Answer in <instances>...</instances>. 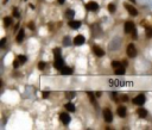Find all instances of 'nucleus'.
I'll return each instance as SVG.
<instances>
[{
    "mask_svg": "<svg viewBox=\"0 0 152 130\" xmlns=\"http://www.w3.org/2000/svg\"><path fill=\"white\" fill-rule=\"evenodd\" d=\"M145 100H146V98H145L144 94H138L137 97L133 98V103L137 104V105H143L144 103H145Z\"/></svg>",
    "mask_w": 152,
    "mask_h": 130,
    "instance_id": "nucleus-1",
    "label": "nucleus"
},
{
    "mask_svg": "<svg viewBox=\"0 0 152 130\" xmlns=\"http://www.w3.org/2000/svg\"><path fill=\"white\" fill-rule=\"evenodd\" d=\"M127 55L130 56V57H135L137 55V49H135V47L133 44H130V46L127 47Z\"/></svg>",
    "mask_w": 152,
    "mask_h": 130,
    "instance_id": "nucleus-2",
    "label": "nucleus"
},
{
    "mask_svg": "<svg viewBox=\"0 0 152 130\" xmlns=\"http://www.w3.org/2000/svg\"><path fill=\"white\" fill-rule=\"evenodd\" d=\"M60 118H61V121H62L63 124H69L70 123V116L67 113V112H63V113H61L60 115Z\"/></svg>",
    "mask_w": 152,
    "mask_h": 130,
    "instance_id": "nucleus-3",
    "label": "nucleus"
},
{
    "mask_svg": "<svg viewBox=\"0 0 152 130\" xmlns=\"http://www.w3.org/2000/svg\"><path fill=\"white\" fill-rule=\"evenodd\" d=\"M103 118H105V121L106 122H112L113 121V115H112V112L109 109H106L105 111H103Z\"/></svg>",
    "mask_w": 152,
    "mask_h": 130,
    "instance_id": "nucleus-4",
    "label": "nucleus"
},
{
    "mask_svg": "<svg viewBox=\"0 0 152 130\" xmlns=\"http://www.w3.org/2000/svg\"><path fill=\"white\" fill-rule=\"evenodd\" d=\"M125 7H126V10H127V11H128V13H130V14H131V16H137V14H138V11H137V10L134 9L133 6H132V5H128V4H125Z\"/></svg>",
    "mask_w": 152,
    "mask_h": 130,
    "instance_id": "nucleus-5",
    "label": "nucleus"
},
{
    "mask_svg": "<svg viewBox=\"0 0 152 130\" xmlns=\"http://www.w3.org/2000/svg\"><path fill=\"white\" fill-rule=\"evenodd\" d=\"M54 67L56 68V69H60V71H61L63 67H64V66H63V60L61 59V57H58V59H55Z\"/></svg>",
    "mask_w": 152,
    "mask_h": 130,
    "instance_id": "nucleus-6",
    "label": "nucleus"
},
{
    "mask_svg": "<svg viewBox=\"0 0 152 130\" xmlns=\"http://www.w3.org/2000/svg\"><path fill=\"white\" fill-rule=\"evenodd\" d=\"M83 43H84V37H83L82 35L76 36L75 39H74V44H75V46H82Z\"/></svg>",
    "mask_w": 152,
    "mask_h": 130,
    "instance_id": "nucleus-7",
    "label": "nucleus"
},
{
    "mask_svg": "<svg viewBox=\"0 0 152 130\" xmlns=\"http://www.w3.org/2000/svg\"><path fill=\"white\" fill-rule=\"evenodd\" d=\"M134 29V24L132 22H126L125 24V32L126 34H130V32H132Z\"/></svg>",
    "mask_w": 152,
    "mask_h": 130,
    "instance_id": "nucleus-8",
    "label": "nucleus"
},
{
    "mask_svg": "<svg viewBox=\"0 0 152 130\" xmlns=\"http://www.w3.org/2000/svg\"><path fill=\"white\" fill-rule=\"evenodd\" d=\"M87 9L89 10V11H96V10L99 9L98 2H95V1H89V2L87 4Z\"/></svg>",
    "mask_w": 152,
    "mask_h": 130,
    "instance_id": "nucleus-9",
    "label": "nucleus"
},
{
    "mask_svg": "<svg viewBox=\"0 0 152 130\" xmlns=\"http://www.w3.org/2000/svg\"><path fill=\"white\" fill-rule=\"evenodd\" d=\"M93 51H94V54L96 56H99V57L105 55V51H103L101 48H99V47H94V48H93Z\"/></svg>",
    "mask_w": 152,
    "mask_h": 130,
    "instance_id": "nucleus-10",
    "label": "nucleus"
},
{
    "mask_svg": "<svg viewBox=\"0 0 152 130\" xmlns=\"http://www.w3.org/2000/svg\"><path fill=\"white\" fill-rule=\"evenodd\" d=\"M69 25H70L71 29H79L81 26V22H79V20H70Z\"/></svg>",
    "mask_w": 152,
    "mask_h": 130,
    "instance_id": "nucleus-11",
    "label": "nucleus"
},
{
    "mask_svg": "<svg viewBox=\"0 0 152 130\" xmlns=\"http://www.w3.org/2000/svg\"><path fill=\"white\" fill-rule=\"evenodd\" d=\"M118 115L120 117H125L126 116V107L125 106H119L118 107Z\"/></svg>",
    "mask_w": 152,
    "mask_h": 130,
    "instance_id": "nucleus-12",
    "label": "nucleus"
},
{
    "mask_svg": "<svg viewBox=\"0 0 152 130\" xmlns=\"http://www.w3.org/2000/svg\"><path fill=\"white\" fill-rule=\"evenodd\" d=\"M61 72H62L63 75H70L72 73L71 68H69V67H63L62 69H61Z\"/></svg>",
    "mask_w": 152,
    "mask_h": 130,
    "instance_id": "nucleus-13",
    "label": "nucleus"
},
{
    "mask_svg": "<svg viewBox=\"0 0 152 130\" xmlns=\"http://www.w3.org/2000/svg\"><path fill=\"white\" fill-rule=\"evenodd\" d=\"M65 109H67L68 111H70V112L75 111V106H74L72 103H67V104H65Z\"/></svg>",
    "mask_w": 152,
    "mask_h": 130,
    "instance_id": "nucleus-14",
    "label": "nucleus"
},
{
    "mask_svg": "<svg viewBox=\"0 0 152 130\" xmlns=\"http://www.w3.org/2000/svg\"><path fill=\"white\" fill-rule=\"evenodd\" d=\"M147 115V111L144 109V107H140V109H138V116L139 117H145Z\"/></svg>",
    "mask_w": 152,
    "mask_h": 130,
    "instance_id": "nucleus-15",
    "label": "nucleus"
},
{
    "mask_svg": "<svg viewBox=\"0 0 152 130\" xmlns=\"http://www.w3.org/2000/svg\"><path fill=\"white\" fill-rule=\"evenodd\" d=\"M115 74L124 75V74H125V68H124V67H119V68H116V69H115Z\"/></svg>",
    "mask_w": 152,
    "mask_h": 130,
    "instance_id": "nucleus-16",
    "label": "nucleus"
},
{
    "mask_svg": "<svg viewBox=\"0 0 152 130\" xmlns=\"http://www.w3.org/2000/svg\"><path fill=\"white\" fill-rule=\"evenodd\" d=\"M23 38H24V30H20L16 39H17V42H21V41H23Z\"/></svg>",
    "mask_w": 152,
    "mask_h": 130,
    "instance_id": "nucleus-17",
    "label": "nucleus"
},
{
    "mask_svg": "<svg viewBox=\"0 0 152 130\" xmlns=\"http://www.w3.org/2000/svg\"><path fill=\"white\" fill-rule=\"evenodd\" d=\"M65 16H67V18H69V19H71L74 16H75V12L72 11V10H68L67 12H65Z\"/></svg>",
    "mask_w": 152,
    "mask_h": 130,
    "instance_id": "nucleus-18",
    "label": "nucleus"
},
{
    "mask_svg": "<svg viewBox=\"0 0 152 130\" xmlns=\"http://www.w3.org/2000/svg\"><path fill=\"white\" fill-rule=\"evenodd\" d=\"M54 54H55V59L61 57V49H60V48H56V49H54Z\"/></svg>",
    "mask_w": 152,
    "mask_h": 130,
    "instance_id": "nucleus-19",
    "label": "nucleus"
},
{
    "mask_svg": "<svg viewBox=\"0 0 152 130\" xmlns=\"http://www.w3.org/2000/svg\"><path fill=\"white\" fill-rule=\"evenodd\" d=\"M4 24H5V26H9L12 24V18H10V17H6V18L4 19Z\"/></svg>",
    "mask_w": 152,
    "mask_h": 130,
    "instance_id": "nucleus-20",
    "label": "nucleus"
},
{
    "mask_svg": "<svg viewBox=\"0 0 152 130\" xmlns=\"http://www.w3.org/2000/svg\"><path fill=\"white\" fill-rule=\"evenodd\" d=\"M112 67L116 69V68H119V67H122V65H121L120 62H118V61H113V62H112Z\"/></svg>",
    "mask_w": 152,
    "mask_h": 130,
    "instance_id": "nucleus-21",
    "label": "nucleus"
},
{
    "mask_svg": "<svg viewBox=\"0 0 152 130\" xmlns=\"http://www.w3.org/2000/svg\"><path fill=\"white\" fill-rule=\"evenodd\" d=\"M108 11H109V12H111V13H113V12H114V11H115V5H114V4H112V2H111V4H109V5H108Z\"/></svg>",
    "mask_w": 152,
    "mask_h": 130,
    "instance_id": "nucleus-22",
    "label": "nucleus"
},
{
    "mask_svg": "<svg viewBox=\"0 0 152 130\" xmlns=\"http://www.w3.org/2000/svg\"><path fill=\"white\" fill-rule=\"evenodd\" d=\"M146 36L152 37V28H150V26H146Z\"/></svg>",
    "mask_w": 152,
    "mask_h": 130,
    "instance_id": "nucleus-23",
    "label": "nucleus"
},
{
    "mask_svg": "<svg viewBox=\"0 0 152 130\" xmlns=\"http://www.w3.org/2000/svg\"><path fill=\"white\" fill-rule=\"evenodd\" d=\"M87 94H88V97H89L90 102H91L93 104H94V103H95V97H94V94H93L91 92H87Z\"/></svg>",
    "mask_w": 152,
    "mask_h": 130,
    "instance_id": "nucleus-24",
    "label": "nucleus"
},
{
    "mask_svg": "<svg viewBox=\"0 0 152 130\" xmlns=\"http://www.w3.org/2000/svg\"><path fill=\"white\" fill-rule=\"evenodd\" d=\"M65 97H67L68 99H72V98L75 97V93L74 92H67L65 93Z\"/></svg>",
    "mask_w": 152,
    "mask_h": 130,
    "instance_id": "nucleus-25",
    "label": "nucleus"
},
{
    "mask_svg": "<svg viewBox=\"0 0 152 130\" xmlns=\"http://www.w3.org/2000/svg\"><path fill=\"white\" fill-rule=\"evenodd\" d=\"M18 60L20 61V63H25V62H26V57H25L24 55H20L18 57Z\"/></svg>",
    "mask_w": 152,
    "mask_h": 130,
    "instance_id": "nucleus-26",
    "label": "nucleus"
},
{
    "mask_svg": "<svg viewBox=\"0 0 152 130\" xmlns=\"http://www.w3.org/2000/svg\"><path fill=\"white\" fill-rule=\"evenodd\" d=\"M63 43H64V46H70V38L65 37L64 39H63Z\"/></svg>",
    "mask_w": 152,
    "mask_h": 130,
    "instance_id": "nucleus-27",
    "label": "nucleus"
},
{
    "mask_svg": "<svg viewBox=\"0 0 152 130\" xmlns=\"http://www.w3.org/2000/svg\"><path fill=\"white\" fill-rule=\"evenodd\" d=\"M13 16L16 17V18H19V11H18V9H13Z\"/></svg>",
    "mask_w": 152,
    "mask_h": 130,
    "instance_id": "nucleus-28",
    "label": "nucleus"
},
{
    "mask_svg": "<svg viewBox=\"0 0 152 130\" xmlns=\"http://www.w3.org/2000/svg\"><path fill=\"white\" fill-rule=\"evenodd\" d=\"M19 65H21V63H20V61H19L18 59H17V60H14V62H13V67H14V68H18Z\"/></svg>",
    "mask_w": 152,
    "mask_h": 130,
    "instance_id": "nucleus-29",
    "label": "nucleus"
},
{
    "mask_svg": "<svg viewBox=\"0 0 152 130\" xmlns=\"http://www.w3.org/2000/svg\"><path fill=\"white\" fill-rule=\"evenodd\" d=\"M44 67H45L44 62H39V63H38V68H39V69H44Z\"/></svg>",
    "mask_w": 152,
    "mask_h": 130,
    "instance_id": "nucleus-30",
    "label": "nucleus"
},
{
    "mask_svg": "<svg viewBox=\"0 0 152 130\" xmlns=\"http://www.w3.org/2000/svg\"><path fill=\"white\" fill-rule=\"evenodd\" d=\"M132 37H133L134 39L138 37V36H137V30H135V28H134V29H133V31H132Z\"/></svg>",
    "mask_w": 152,
    "mask_h": 130,
    "instance_id": "nucleus-31",
    "label": "nucleus"
},
{
    "mask_svg": "<svg viewBox=\"0 0 152 130\" xmlns=\"http://www.w3.org/2000/svg\"><path fill=\"white\" fill-rule=\"evenodd\" d=\"M27 25H29V28L31 29V30H35V24H33L32 22H30V23H29Z\"/></svg>",
    "mask_w": 152,
    "mask_h": 130,
    "instance_id": "nucleus-32",
    "label": "nucleus"
},
{
    "mask_svg": "<svg viewBox=\"0 0 152 130\" xmlns=\"http://www.w3.org/2000/svg\"><path fill=\"white\" fill-rule=\"evenodd\" d=\"M5 42H6V38H1V41H0V46L4 47L5 46Z\"/></svg>",
    "mask_w": 152,
    "mask_h": 130,
    "instance_id": "nucleus-33",
    "label": "nucleus"
},
{
    "mask_svg": "<svg viewBox=\"0 0 152 130\" xmlns=\"http://www.w3.org/2000/svg\"><path fill=\"white\" fill-rule=\"evenodd\" d=\"M42 95H43V98H48V97H49V92H46V91H44Z\"/></svg>",
    "mask_w": 152,
    "mask_h": 130,
    "instance_id": "nucleus-34",
    "label": "nucleus"
},
{
    "mask_svg": "<svg viewBox=\"0 0 152 130\" xmlns=\"http://www.w3.org/2000/svg\"><path fill=\"white\" fill-rule=\"evenodd\" d=\"M121 99H122V100H127V97H126V95H122Z\"/></svg>",
    "mask_w": 152,
    "mask_h": 130,
    "instance_id": "nucleus-35",
    "label": "nucleus"
},
{
    "mask_svg": "<svg viewBox=\"0 0 152 130\" xmlns=\"http://www.w3.org/2000/svg\"><path fill=\"white\" fill-rule=\"evenodd\" d=\"M122 66H124V67H126V66H127V61H124V62H122Z\"/></svg>",
    "mask_w": 152,
    "mask_h": 130,
    "instance_id": "nucleus-36",
    "label": "nucleus"
},
{
    "mask_svg": "<svg viewBox=\"0 0 152 130\" xmlns=\"http://www.w3.org/2000/svg\"><path fill=\"white\" fill-rule=\"evenodd\" d=\"M58 2H60V4H63V2H64V0H58Z\"/></svg>",
    "mask_w": 152,
    "mask_h": 130,
    "instance_id": "nucleus-37",
    "label": "nucleus"
},
{
    "mask_svg": "<svg viewBox=\"0 0 152 130\" xmlns=\"http://www.w3.org/2000/svg\"><path fill=\"white\" fill-rule=\"evenodd\" d=\"M130 1H132V2H134V1H135V0H130Z\"/></svg>",
    "mask_w": 152,
    "mask_h": 130,
    "instance_id": "nucleus-38",
    "label": "nucleus"
}]
</instances>
